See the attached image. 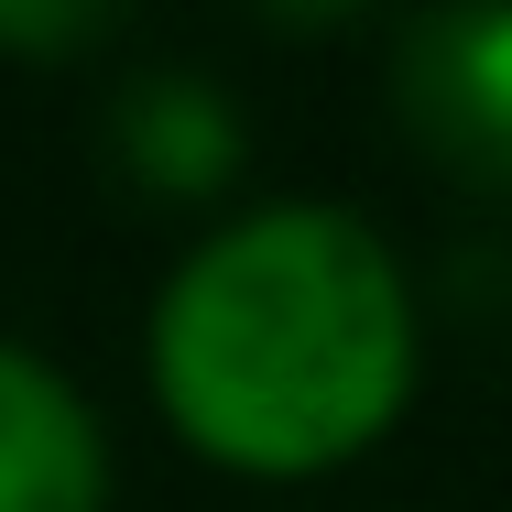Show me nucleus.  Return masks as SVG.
<instances>
[{
  "label": "nucleus",
  "instance_id": "f257e3e1",
  "mask_svg": "<svg viewBox=\"0 0 512 512\" xmlns=\"http://www.w3.org/2000/svg\"><path fill=\"white\" fill-rule=\"evenodd\" d=\"M153 393L175 436L251 469L316 480L393 436L414 404L404 262L349 207H251L197 240L153 295Z\"/></svg>",
  "mask_w": 512,
  "mask_h": 512
},
{
  "label": "nucleus",
  "instance_id": "f03ea898",
  "mask_svg": "<svg viewBox=\"0 0 512 512\" xmlns=\"http://www.w3.org/2000/svg\"><path fill=\"white\" fill-rule=\"evenodd\" d=\"M393 109L458 186L512 197V11H414L393 33Z\"/></svg>",
  "mask_w": 512,
  "mask_h": 512
},
{
  "label": "nucleus",
  "instance_id": "7ed1b4c3",
  "mask_svg": "<svg viewBox=\"0 0 512 512\" xmlns=\"http://www.w3.org/2000/svg\"><path fill=\"white\" fill-rule=\"evenodd\" d=\"M0 512H109L99 414L22 338H0Z\"/></svg>",
  "mask_w": 512,
  "mask_h": 512
},
{
  "label": "nucleus",
  "instance_id": "20e7f679",
  "mask_svg": "<svg viewBox=\"0 0 512 512\" xmlns=\"http://www.w3.org/2000/svg\"><path fill=\"white\" fill-rule=\"evenodd\" d=\"M109 142H120V164H131V186H153V197H218L229 175H240V109L207 88L197 66H164V77H131L120 109H109Z\"/></svg>",
  "mask_w": 512,
  "mask_h": 512
},
{
  "label": "nucleus",
  "instance_id": "39448f33",
  "mask_svg": "<svg viewBox=\"0 0 512 512\" xmlns=\"http://www.w3.org/2000/svg\"><path fill=\"white\" fill-rule=\"evenodd\" d=\"M99 33H109V11H0V44H22V55H77Z\"/></svg>",
  "mask_w": 512,
  "mask_h": 512
}]
</instances>
